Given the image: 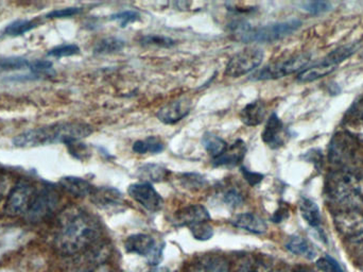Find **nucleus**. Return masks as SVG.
<instances>
[{"label":"nucleus","mask_w":363,"mask_h":272,"mask_svg":"<svg viewBox=\"0 0 363 272\" xmlns=\"http://www.w3.org/2000/svg\"><path fill=\"white\" fill-rule=\"evenodd\" d=\"M100 236L101 228L98 220L87 212L74 209L62 216L53 245L63 256H76L94 247Z\"/></svg>","instance_id":"nucleus-1"},{"label":"nucleus","mask_w":363,"mask_h":272,"mask_svg":"<svg viewBox=\"0 0 363 272\" xmlns=\"http://www.w3.org/2000/svg\"><path fill=\"white\" fill-rule=\"evenodd\" d=\"M91 126L79 121H68L28 130L14 137L13 143L18 148L40 147L55 143L69 145L91 136Z\"/></svg>","instance_id":"nucleus-2"},{"label":"nucleus","mask_w":363,"mask_h":272,"mask_svg":"<svg viewBox=\"0 0 363 272\" xmlns=\"http://www.w3.org/2000/svg\"><path fill=\"white\" fill-rule=\"evenodd\" d=\"M328 198L347 211L363 212V175L351 169H340L326 180Z\"/></svg>","instance_id":"nucleus-3"},{"label":"nucleus","mask_w":363,"mask_h":272,"mask_svg":"<svg viewBox=\"0 0 363 272\" xmlns=\"http://www.w3.org/2000/svg\"><path fill=\"white\" fill-rule=\"evenodd\" d=\"M302 21L298 19L270 23L262 27H252L249 23H238L233 27V33L245 43H273L300 29Z\"/></svg>","instance_id":"nucleus-4"},{"label":"nucleus","mask_w":363,"mask_h":272,"mask_svg":"<svg viewBox=\"0 0 363 272\" xmlns=\"http://www.w3.org/2000/svg\"><path fill=\"white\" fill-rule=\"evenodd\" d=\"M363 160V151L357 139L349 134H338L333 137L330 146V161L347 169Z\"/></svg>","instance_id":"nucleus-5"},{"label":"nucleus","mask_w":363,"mask_h":272,"mask_svg":"<svg viewBox=\"0 0 363 272\" xmlns=\"http://www.w3.org/2000/svg\"><path fill=\"white\" fill-rule=\"evenodd\" d=\"M36 192L38 190L30 182L19 181L9 192L4 205V214L10 217L27 215Z\"/></svg>","instance_id":"nucleus-6"},{"label":"nucleus","mask_w":363,"mask_h":272,"mask_svg":"<svg viewBox=\"0 0 363 272\" xmlns=\"http://www.w3.org/2000/svg\"><path fill=\"white\" fill-rule=\"evenodd\" d=\"M264 53L262 48L251 46L237 53L226 64L225 75L230 78H239L259 67L264 60Z\"/></svg>","instance_id":"nucleus-7"},{"label":"nucleus","mask_w":363,"mask_h":272,"mask_svg":"<svg viewBox=\"0 0 363 272\" xmlns=\"http://www.w3.org/2000/svg\"><path fill=\"white\" fill-rule=\"evenodd\" d=\"M309 62H311V55L308 53H302V55L290 58L286 61L270 64L260 70L259 72H255L251 79L252 80L262 81L284 78L288 75L300 72Z\"/></svg>","instance_id":"nucleus-8"},{"label":"nucleus","mask_w":363,"mask_h":272,"mask_svg":"<svg viewBox=\"0 0 363 272\" xmlns=\"http://www.w3.org/2000/svg\"><path fill=\"white\" fill-rule=\"evenodd\" d=\"M60 197L57 190L52 187H43L36 192L31 207L28 211L26 218L29 222H38L49 217L59 205Z\"/></svg>","instance_id":"nucleus-9"},{"label":"nucleus","mask_w":363,"mask_h":272,"mask_svg":"<svg viewBox=\"0 0 363 272\" xmlns=\"http://www.w3.org/2000/svg\"><path fill=\"white\" fill-rule=\"evenodd\" d=\"M128 192L140 207L151 213H157L163 207L164 199L148 182L132 184L128 188Z\"/></svg>","instance_id":"nucleus-10"},{"label":"nucleus","mask_w":363,"mask_h":272,"mask_svg":"<svg viewBox=\"0 0 363 272\" xmlns=\"http://www.w3.org/2000/svg\"><path fill=\"white\" fill-rule=\"evenodd\" d=\"M125 249L128 254L153 259L155 262L162 252L161 249L159 250L157 241L147 234H133L128 237L125 241Z\"/></svg>","instance_id":"nucleus-11"},{"label":"nucleus","mask_w":363,"mask_h":272,"mask_svg":"<svg viewBox=\"0 0 363 272\" xmlns=\"http://www.w3.org/2000/svg\"><path fill=\"white\" fill-rule=\"evenodd\" d=\"M335 224L339 232L345 236L354 239L363 236V212H338L335 215Z\"/></svg>","instance_id":"nucleus-12"},{"label":"nucleus","mask_w":363,"mask_h":272,"mask_svg":"<svg viewBox=\"0 0 363 272\" xmlns=\"http://www.w3.org/2000/svg\"><path fill=\"white\" fill-rule=\"evenodd\" d=\"M191 100L188 98H180L162 107L157 116L159 121L165 125H174L185 119L191 112Z\"/></svg>","instance_id":"nucleus-13"},{"label":"nucleus","mask_w":363,"mask_h":272,"mask_svg":"<svg viewBox=\"0 0 363 272\" xmlns=\"http://www.w3.org/2000/svg\"><path fill=\"white\" fill-rule=\"evenodd\" d=\"M211 220V215L206 207L201 205H189L177 212L174 216V224L179 227H191L206 224Z\"/></svg>","instance_id":"nucleus-14"},{"label":"nucleus","mask_w":363,"mask_h":272,"mask_svg":"<svg viewBox=\"0 0 363 272\" xmlns=\"http://www.w3.org/2000/svg\"><path fill=\"white\" fill-rule=\"evenodd\" d=\"M262 138L264 143L272 149H277L285 143V127L283 121L275 113L269 117Z\"/></svg>","instance_id":"nucleus-15"},{"label":"nucleus","mask_w":363,"mask_h":272,"mask_svg":"<svg viewBox=\"0 0 363 272\" xmlns=\"http://www.w3.org/2000/svg\"><path fill=\"white\" fill-rule=\"evenodd\" d=\"M228 261L219 254H205L196 259L189 272H230Z\"/></svg>","instance_id":"nucleus-16"},{"label":"nucleus","mask_w":363,"mask_h":272,"mask_svg":"<svg viewBox=\"0 0 363 272\" xmlns=\"http://www.w3.org/2000/svg\"><path fill=\"white\" fill-rule=\"evenodd\" d=\"M247 145L241 139H237L232 145H228L225 151L213 158V165L216 167L220 166H236L240 164L247 153Z\"/></svg>","instance_id":"nucleus-17"},{"label":"nucleus","mask_w":363,"mask_h":272,"mask_svg":"<svg viewBox=\"0 0 363 272\" xmlns=\"http://www.w3.org/2000/svg\"><path fill=\"white\" fill-rule=\"evenodd\" d=\"M91 199L95 205L104 210L121 207L123 202V194L114 187H95Z\"/></svg>","instance_id":"nucleus-18"},{"label":"nucleus","mask_w":363,"mask_h":272,"mask_svg":"<svg viewBox=\"0 0 363 272\" xmlns=\"http://www.w3.org/2000/svg\"><path fill=\"white\" fill-rule=\"evenodd\" d=\"M235 228L247 231L253 234H264L268 230V224L259 216L253 213L238 214L232 220Z\"/></svg>","instance_id":"nucleus-19"},{"label":"nucleus","mask_w":363,"mask_h":272,"mask_svg":"<svg viewBox=\"0 0 363 272\" xmlns=\"http://www.w3.org/2000/svg\"><path fill=\"white\" fill-rule=\"evenodd\" d=\"M266 115V104L262 100H256V102H250L241 110L240 119L245 126L255 127L264 121Z\"/></svg>","instance_id":"nucleus-20"},{"label":"nucleus","mask_w":363,"mask_h":272,"mask_svg":"<svg viewBox=\"0 0 363 272\" xmlns=\"http://www.w3.org/2000/svg\"><path fill=\"white\" fill-rule=\"evenodd\" d=\"M62 187L77 197L91 196L94 186L86 180L78 177H64L60 181Z\"/></svg>","instance_id":"nucleus-21"},{"label":"nucleus","mask_w":363,"mask_h":272,"mask_svg":"<svg viewBox=\"0 0 363 272\" xmlns=\"http://www.w3.org/2000/svg\"><path fill=\"white\" fill-rule=\"evenodd\" d=\"M347 123V134L357 139L358 141H363V102H360L347 115L345 119Z\"/></svg>","instance_id":"nucleus-22"},{"label":"nucleus","mask_w":363,"mask_h":272,"mask_svg":"<svg viewBox=\"0 0 363 272\" xmlns=\"http://www.w3.org/2000/svg\"><path fill=\"white\" fill-rule=\"evenodd\" d=\"M301 215L303 219L313 227L317 228L321 224L322 218L319 207L311 199L303 198L300 203Z\"/></svg>","instance_id":"nucleus-23"},{"label":"nucleus","mask_w":363,"mask_h":272,"mask_svg":"<svg viewBox=\"0 0 363 272\" xmlns=\"http://www.w3.org/2000/svg\"><path fill=\"white\" fill-rule=\"evenodd\" d=\"M286 248H287L288 251L291 252V254H296V256H303V258L308 259V260H313L315 256V251L313 246H311L306 239H303V237H291V239L288 241V243L286 244Z\"/></svg>","instance_id":"nucleus-24"},{"label":"nucleus","mask_w":363,"mask_h":272,"mask_svg":"<svg viewBox=\"0 0 363 272\" xmlns=\"http://www.w3.org/2000/svg\"><path fill=\"white\" fill-rule=\"evenodd\" d=\"M336 67L333 66L325 65V64L320 62L317 65L311 66V67L303 70L300 74L298 75V80L300 82H313V81L319 80L323 77L328 76L330 72H334Z\"/></svg>","instance_id":"nucleus-25"},{"label":"nucleus","mask_w":363,"mask_h":272,"mask_svg":"<svg viewBox=\"0 0 363 272\" xmlns=\"http://www.w3.org/2000/svg\"><path fill=\"white\" fill-rule=\"evenodd\" d=\"M138 175L145 181L161 182L169 175V170L159 164H146L138 169Z\"/></svg>","instance_id":"nucleus-26"},{"label":"nucleus","mask_w":363,"mask_h":272,"mask_svg":"<svg viewBox=\"0 0 363 272\" xmlns=\"http://www.w3.org/2000/svg\"><path fill=\"white\" fill-rule=\"evenodd\" d=\"M202 145L205 151L208 152L213 158L221 156L228 146L223 138L213 134H206L203 136Z\"/></svg>","instance_id":"nucleus-27"},{"label":"nucleus","mask_w":363,"mask_h":272,"mask_svg":"<svg viewBox=\"0 0 363 272\" xmlns=\"http://www.w3.org/2000/svg\"><path fill=\"white\" fill-rule=\"evenodd\" d=\"M125 40L118 38H106L99 40L96 44L94 51L97 55H110V53H118L125 48Z\"/></svg>","instance_id":"nucleus-28"},{"label":"nucleus","mask_w":363,"mask_h":272,"mask_svg":"<svg viewBox=\"0 0 363 272\" xmlns=\"http://www.w3.org/2000/svg\"><path fill=\"white\" fill-rule=\"evenodd\" d=\"M164 143L155 136L148 137L144 141H138L134 143L133 151L138 154L160 153L164 150Z\"/></svg>","instance_id":"nucleus-29"},{"label":"nucleus","mask_w":363,"mask_h":272,"mask_svg":"<svg viewBox=\"0 0 363 272\" xmlns=\"http://www.w3.org/2000/svg\"><path fill=\"white\" fill-rule=\"evenodd\" d=\"M354 53H355V47H339L336 50L332 51L328 57L324 58L322 63L325 64V65L333 66V67H337L339 64L349 59Z\"/></svg>","instance_id":"nucleus-30"},{"label":"nucleus","mask_w":363,"mask_h":272,"mask_svg":"<svg viewBox=\"0 0 363 272\" xmlns=\"http://www.w3.org/2000/svg\"><path fill=\"white\" fill-rule=\"evenodd\" d=\"M30 68V62L25 58H0V72H15Z\"/></svg>","instance_id":"nucleus-31"},{"label":"nucleus","mask_w":363,"mask_h":272,"mask_svg":"<svg viewBox=\"0 0 363 272\" xmlns=\"http://www.w3.org/2000/svg\"><path fill=\"white\" fill-rule=\"evenodd\" d=\"M36 26H38V23H35V21L18 19V21H13L10 25L6 26V29H4V34L9 36H23V34L31 31Z\"/></svg>","instance_id":"nucleus-32"},{"label":"nucleus","mask_w":363,"mask_h":272,"mask_svg":"<svg viewBox=\"0 0 363 272\" xmlns=\"http://www.w3.org/2000/svg\"><path fill=\"white\" fill-rule=\"evenodd\" d=\"M239 272H272V266L264 259L252 258L241 265Z\"/></svg>","instance_id":"nucleus-33"},{"label":"nucleus","mask_w":363,"mask_h":272,"mask_svg":"<svg viewBox=\"0 0 363 272\" xmlns=\"http://www.w3.org/2000/svg\"><path fill=\"white\" fill-rule=\"evenodd\" d=\"M140 44L148 45V46L163 47V48H169L174 46L176 42L172 38L167 36H155V34H149V36H143L140 38Z\"/></svg>","instance_id":"nucleus-34"},{"label":"nucleus","mask_w":363,"mask_h":272,"mask_svg":"<svg viewBox=\"0 0 363 272\" xmlns=\"http://www.w3.org/2000/svg\"><path fill=\"white\" fill-rule=\"evenodd\" d=\"M223 202L232 209L241 207L245 202V196L236 187L228 188L223 195Z\"/></svg>","instance_id":"nucleus-35"},{"label":"nucleus","mask_w":363,"mask_h":272,"mask_svg":"<svg viewBox=\"0 0 363 272\" xmlns=\"http://www.w3.org/2000/svg\"><path fill=\"white\" fill-rule=\"evenodd\" d=\"M79 53H80V48L77 45H60L49 50L48 55L53 58L72 57V55H78Z\"/></svg>","instance_id":"nucleus-36"},{"label":"nucleus","mask_w":363,"mask_h":272,"mask_svg":"<svg viewBox=\"0 0 363 272\" xmlns=\"http://www.w3.org/2000/svg\"><path fill=\"white\" fill-rule=\"evenodd\" d=\"M30 70L36 76H51L53 74L52 63L47 60H35L31 62Z\"/></svg>","instance_id":"nucleus-37"},{"label":"nucleus","mask_w":363,"mask_h":272,"mask_svg":"<svg viewBox=\"0 0 363 272\" xmlns=\"http://www.w3.org/2000/svg\"><path fill=\"white\" fill-rule=\"evenodd\" d=\"M140 15L135 11H123V12L117 13L111 16L112 21H118L121 28L127 27L129 23H135V21H140Z\"/></svg>","instance_id":"nucleus-38"},{"label":"nucleus","mask_w":363,"mask_h":272,"mask_svg":"<svg viewBox=\"0 0 363 272\" xmlns=\"http://www.w3.org/2000/svg\"><path fill=\"white\" fill-rule=\"evenodd\" d=\"M190 232H191L192 236L198 241H208L213 237V230L208 222L206 224H196V226L191 227Z\"/></svg>","instance_id":"nucleus-39"},{"label":"nucleus","mask_w":363,"mask_h":272,"mask_svg":"<svg viewBox=\"0 0 363 272\" xmlns=\"http://www.w3.org/2000/svg\"><path fill=\"white\" fill-rule=\"evenodd\" d=\"M303 8L311 14L318 15L328 12L332 9V4L328 1H311L303 4Z\"/></svg>","instance_id":"nucleus-40"},{"label":"nucleus","mask_w":363,"mask_h":272,"mask_svg":"<svg viewBox=\"0 0 363 272\" xmlns=\"http://www.w3.org/2000/svg\"><path fill=\"white\" fill-rule=\"evenodd\" d=\"M317 266L319 267L320 271L323 272H343L338 263L333 260L332 258H328V256L319 259Z\"/></svg>","instance_id":"nucleus-41"},{"label":"nucleus","mask_w":363,"mask_h":272,"mask_svg":"<svg viewBox=\"0 0 363 272\" xmlns=\"http://www.w3.org/2000/svg\"><path fill=\"white\" fill-rule=\"evenodd\" d=\"M81 8H65L60 9V10L51 11L46 15V18H66V17L74 16L81 12Z\"/></svg>","instance_id":"nucleus-42"},{"label":"nucleus","mask_w":363,"mask_h":272,"mask_svg":"<svg viewBox=\"0 0 363 272\" xmlns=\"http://www.w3.org/2000/svg\"><path fill=\"white\" fill-rule=\"evenodd\" d=\"M241 173H242L245 181L252 186L258 185L264 180V175L259 173H254V171L249 170L245 167H241Z\"/></svg>","instance_id":"nucleus-43"},{"label":"nucleus","mask_w":363,"mask_h":272,"mask_svg":"<svg viewBox=\"0 0 363 272\" xmlns=\"http://www.w3.org/2000/svg\"><path fill=\"white\" fill-rule=\"evenodd\" d=\"M69 272H113V271L108 265L97 264L94 266L84 267V268L74 269Z\"/></svg>","instance_id":"nucleus-44"},{"label":"nucleus","mask_w":363,"mask_h":272,"mask_svg":"<svg viewBox=\"0 0 363 272\" xmlns=\"http://www.w3.org/2000/svg\"><path fill=\"white\" fill-rule=\"evenodd\" d=\"M288 211L284 207H281L279 211L275 212L272 217L273 222H281L286 217H287Z\"/></svg>","instance_id":"nucleus-45"},{"label":"nucleus","mask_w":363,"mask_h":272,"mask_svg":"<svg viewBox=\"0 0 363 272\" xmlns=\"http://www.w3.org/2000/svg\"><path fill=\"white\" fill-rule=\"evenodd\" d=\"M151 272H170V271H167V269L159 268V269H155V271H153Z\"/></svg>","instance_id":"nucleus-46"},{"label":"nucleus","mask_w":363,"mask_h":272,"mask_svg":"<svg viewBox=\"0 0 363 272\" xmlns=\"http://www.w3.org/2000/svg\"><path fill=\"white\" fill-rule=\"evenodd\" d=\"M296 272H311V271H308V269H300V271H298Z\"/></svg>","instance_id":"nucleus-47"}]
</instances>
